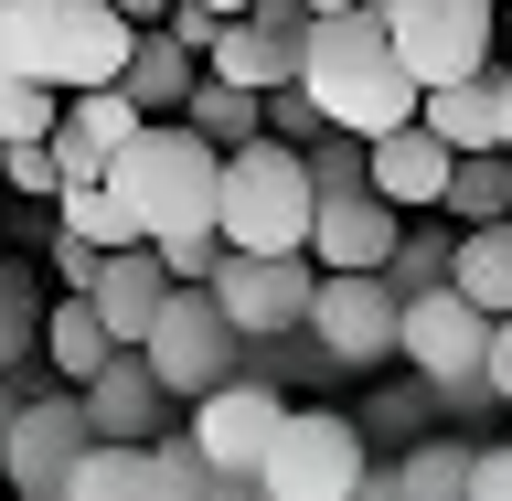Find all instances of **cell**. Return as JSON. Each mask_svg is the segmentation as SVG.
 Segmentation results:
<instances>
[{
    "instance_id": "cell-1",
    "label": "cell",
    "mask_w": 512,
    "mask_h": 501,
    "mask_svg": "<svg viewBox=\"0 0 512 501\" xmlns=\"http://www.w3.org/2000/svg\"><path fill=\"white\" fill-rule=\"evenodd\" d=\"M299 96L320 107V128H352V139H384L427 107V86L406 75L384 11H310V43H299Z\"/></svg>"
},
{
    "instance_id": "cell-2",
    "label": "cell",
    "mask_w": 512,
    "mask_h": 501,
    "mask_svg": "<svg viewBox=\"0 0 512 501\" xmlns=\"http://www.w3.org/2000/svg\"><path fill=\"white\" fill-rule=\"evenodd\" d=\"M128 43H139V22L118 0H0V75H32L54 96L118 86Z\"/></svg>"
},
{
    "instance_id": "cell-3",
    "label": "cell",
    "mask_w": 512,
    "mask_h": 501,
    "mask_svg": "<svg viewBox=\"0 0 512 501\" xmlns=\"http://www.w3.org/2000/svg\"><path fill=\"white\" fill-rule=\"evenodd\" d=\"M310 150L299 139H278V128H256L246 150H224V192H214V235L224 246H246V256H288V246H310Z\"/></svg>"
},
{
    "instance_id": "cell-4",
    "label": "cell",
    "mask_w": 512,
    "mask_h": 501,
    "mask_svg": "<svg viewBox=\"0 0 512 501\" xmlns=\"http://www.w3.org/2000/svg\"><path fill=\"white\" fill-rule=\"evenodd\" d=\"M107 182L128 192V214L150 224V235H192V224H214L224 150H214L192 118H139V139L107 160Z\"/></svg>"
},
{
    "instance_id": "cell-5",
    "label": "cell",
    "mask_w": 512,
    "mask_h": 501,
    "mask_svg": "<svg viewBox=\"0 0 512 501\" xmlns=\"http://www.w3.org/2000/svg\"><path fill=\"white\" fill-rule=\"evenodd\" d=\"M363 480H374V438L342 406H288L267 459H256V491L278 501H363Z\"/></svg>"
},
{
    "instance_id": "cell-6",
    "label": "cell",
    "mask_w": 512,
    "mask_h": 501,
    "mask_svg": "<svg viewBox=\"0 0 512 501\" xmlns=\"http://www.w3.org/2000/svg\"><path fill=\"white\" fill-rule=\"evenodd\" d=\"M150 374L171 384V406H192V395H214L224 374H246V331L224 320V299L203 278H171V299H160V320H150Z\"/></svg>"
},
{
    "instance_id": "cell-7",
    "label": "cell",
    "mask_w": 512,
    "mask_h": 501,
    "mask_svg": "<svg viewBox=\"0 0 512 501\" xmlns=\"http://www.w3.org/2000/svg\"><path fill=\"white\" fill-rule=\"evenodd\" d=\"M416 86H459L502 54V0H374Z\"/></svg>"
},
{
    "instance_id": "cell-8",
    "label": "cell",
    "mask_w": 512,
    "mask_h": 501,
    "mask_svg": "<svg viewBox=\"0 0 512 501\" xmlns=\"http://www.w3.org/2000/svg\"><path fill=\"white\" fill-rule=\"evenodd\" d=\"M86 448H96L86 395L75 384H32L22 416H11V448H0V491L11 501H64V480L86 470Z\"/></svg>"
},
{
    "instance_id": "cell-9",
    "label": "cell",
    "mask_w": 512,
    "mask_h": 501,
    "mask_svg": "<svg viewBox=\"0 0 512 501\" xmlns=\"http://www.w3.org/2000/svg\"><path fill=\"white\" fill-rule=\"evenodd\" d=\"M480 352H491V310L459 299V288H416L406 320H395V363H406L427 395H480Z\"/></svg>"
},
{
    "instance_id": "cell-10",
    "label": "cell",
    "mask_w": 512,
    "mask_h": 501,
    "mask_svg": "<svg viewBox=\"0 0 512 501\" xmlns=\"http://www.w3.org/2000/svg\"><path fill=\"white\" fill-rule=\"evenodd\" d=\"M203 288L224 299V320H235L246 342H278V331H310V288H320V256H310V246H288V256H246V246H224Z\"/></svg>"
},
{
    "instance_id": "cell-11",
    "label": "cell",
    "mask_w": 512,
    "mask_h": 501,
    "mask_svg": "<svg viewBox=\"0 0 512 501\" xmlns=\"http://www.w3.org/2000/svg\"><path fill=\"white\" fill-rule=\"evenodd\" d=\"M395 320H406V299L384 288V267H320V288H310V342L331 352L342 374L395 363Z\"/></svg>"
},
{
    "instance_id": "cell-12",
    "label": "cell",
    "mask_w": 512,
    "mask_h": 501,
    "mask_svg": "<svg viewBox=\"0 0 512 501\" xmlns=\"http://www.w3.org/2000/svg\"><path fill=\"white\" fill-rule=\"evenodd\" d=\"M278 416H288V395L267 374H224L214 395H192V427H182V438L203 448L224 480H256V459H267V438H278Z\"/></svg>"
},
{
    "instance_id": "cell-13",
    "label": "cell",
    "mask_w": 512,
    "mask_h": 501,
    "mask_svg": "<svg viewBox=\"0 0 512 501\" xmlns=\"http://www.w3.org/2000/svg\"><path fill=\"white\" fill-rule=\"evenodd\" d=\"M299 43H310V0H256V11L224 22V43L203 64L235 75V86H256V96H278V86H299Z\"/></svg>"
},
{
    "instance_id": "cell-14",
    "label": "cell",
    "mask_w": 512,
    "mask_h": 501,
    "mask_svg": "<svg viewBox=\"0 0 512 501\" xmlns=\"http://www.w3.org/2000/svg\"><path fill=\"white\" fill-rule=\"evenodd\" d=\"M75 395H86V427H96V438H171V384L150 374V352H139V342L107 352Z\"/></svg>"
},
{
    "instance_id": "cell-15",
    "label": "cell",
    "mask_w": 512,
    "mask_h": 501,
    "mask_svg": "<svg viewBox=\"0 0 512 501\" xmlns=\"http://www.w3.org/2000/svg\"><path fill=\"white\" fill-rule=\"evenodd\" d=\"M395 224H406V214H395L374 182H320V203H310V256H320V267H384Z\"/></svg>"
},
{
    "instance_id": "cell-16",
    "label": "cell",
    "mask_w": 512,
    "mask_h": 501,
    "mask_svg": "<svg viewBox=\"0 0 512 501\" xmlns=\"http://www.w3.org/2000/svg\"><path fill=\"white\" fill-rule=\"evenodd\" d=\"M448 139L427 118H406V128H384V139H363V182L395 203V214H438V192H448Z\"/></svg>"
},
{
    "instance_id": "cell-17",
    "label": "cell",
    "mask_w": 512,
    "mask_h": 501,
    "mask_svg": "<svg viewBox=\"0 0 512 501\" xmlns=\"http://www.w3.org/2000/svg\"><path fill=\"white\" fill-rule=\"evenodd\" d=\"M128 139H139V96H128V86H75L64 118H54V171H64V182H96Z\"/></svg>"
},
{
    "instance_id": "cell-18",
    "label": "cell",
    "mask_w": 512,
    "mask_h": 501,
    "mask_svg": "<svg viewBox=\"0 0 512 501\" xmlns=\"http://www.w3.org/2000/svg\"><path fill=\"white\" fill-rule=\"evenodd\" d=\"M96 320L118 331V342H150L160 299H171V267H160V246H107V267H96Z\"/></svg>"
},
{
    "instance_id": "cell-19",
    "label": "cell",
    "mask_w": 512,
    "mask_h": 501,
    "mask_svg": "<svg viewBox=\"0 0 512 501\" xmlns=\"http://www.w3.org/2000/svg\"><path fill=\"white\" fill-rule=\"evenodd\" d=\"M107 352H128V342L107 331V320H96V299H86V288L43 299V374H54V384H86Z\"/></svg>"
},
{
    "instance_id": "cell-20",
    "label": "cell",
    "mask_w": 512,
    "mask_h": 501,
    "mask_svg": "<svg viewBox=\"0 0 512 501\" xmlns=\"http://www.w3.org/2000/svg\"><path fill=\"white\" fill-rule=\"evenodd\" d=\"M192 75H203V54H192V43H171L160 22H139V43H128V75H118V86L139 96V118H182Z\"/></svg>"
},
{
    "instance_id": "cell-21",
    "label": "cell",
    "mask_w": 512,
    "mask_h": 501,
    "mask_svg": "<svg viewBox=\"0 0 512 501\" xmlns=\"http://www.w3.org/2000/svg\"><path fill=\"white\" fill-rule=\"evenodd\" d=\"M416 118L438 128L448 150H502V75L480 64V75H459V86H427V107Z\"/></svg>"
},
{
    "instance_id": "cell-22",
    "label": "cell",
    "mask_w": 512,
    "mask_h": 501,
    "mask_svg": "<svg viewBox=\"0 0 512 501\" xmlns=\"http://www.w3.org/2000/svg\"><path fill=\"white\" fill-rule=\"evenodd\" d=\"M448 288H459V299H480L491 320H512V214H502V224H459Z\"/></svg>"
},
{
    "instance_id": "cell-23",
    "label": "cell",
    "mask_w": 512,
    "mask_h": 501,
    "mask_svg": "<svg viewBox=\"0 0 512 501\" xmlns=\"http://www.w3.org/2000/svg\"><path fill=\"white\" fill-rule=\"evenodd\" d=\"M182 118L203 128L214 150H246L256 128H267V96H256V86H235V75H214V64H203V75H192V96H182Z\"/></svg>"
},
{
    "instance_id": "cell-24",
    "label": "cell",
    "mask_w": 512,
    "mask_h": 501,
    "mask_svg": "<svg viewBox=\"0 0 512 501\" xmlns=\"http://www.w3.org/2000/svg\"><path fill=\"white\" fill-rule=\"evenodd\" d=\"M54 224H64V235H86V246H150V224L128 214V192L107 182V171H96V182H64L54 192Z\"/></svg>"
},
{
    "instance_id": "cell-25",
    "label": "cell",
    "mask_w": 512,
    "mask_h": 501,
    "mask_svg": "<svg viewBox=\"0 0 512 501\" xmlns=\"http://www.w3.org/2000/svg\"><path fill=\"white\" fill-rule=\"evenodd\" d=\"M448 256H459V224H448V214H406V224H395V246H384V288L416 299V288L448 278Z\"/></svg>"
},
{
    "instance_id": "cell-26",
    "label": "cell",
    "mask_w": 512,
    "mask_h": 501,
    "mask_svg": "<svg viewBox=\"0 0 512 501\" xmlns=\"http://www.w3.org/2000/svg\"><path fill=\"white\" fill-rule=\"evenodd\" d=\"M438 214L448 224H502L512 214V150H459V160H448Z\"/></svg>"
},
{
    "instance_id": "cell-27",
    "label": "cell",
    "mask_w": 512,
    "mask_h": 501,
    "mask_svg": "<svg viewBox=\"0 0 512 501\" xmlns=\"http://www.w3.org/2000/svg\"><path fill=\"white\" fill-rule=\"evenodd\" d=\"M395 501H470V438H416L395 448Z\"/></svg>"
},
{
    "instance_id": "cell-28",
    "label": "cell",
    "mask_w": 512,
    "mask_h": 501,
    "mask_svg": "<svg viewBox=\"0 0 512 501\" xmlns=\"http://www.w3.org/2000/svg\"><path fill=\"white\" fill-rule=\"evenodd\" d=\"M64 501H150V438H96Z\"/></svg>"
},
{
    "instance_id": "cell-29",
    "label": "cell",
    "mask_w": 512,
    "mask_h": 501,
    "mask_svg": "<svg viewBox=\"0 0 512 501\" xmlns=\"http://www.w3.org/2000/svg\"><path fill=\"white\" fill-rule=\"evenodd\" d=\"M246 480H224L192 438H150V501H235Z\"/></svg>"
},
{
    "instance_id": "cell-30",
    "label": "cell",
    "mask_w": 512,
    "mask_h": 501,
    "mask_svg": "<svg viewBox=\"0 0 512 501\" xmlns=\"http://www.w3.org/2000/svg\"><path fill=\"white\" fill-rule=\"evenodd\" d=\"M32 352H43V288L0 256V374H22Z\"/></svg>"
},
{
    "instance_id": "cell-31",
    "label": "cell",
    "mask_w": 512,
    "mask_h": 501,
    "mask_svg": "<svg viewBox=\"0 0 512 501\" xmlns=\"http://www.w3.org/2000/svg\"><path fill=\"white\" fill-rule=\"evenodd\" d=\"M54 118H64V96H54V86L0 75V150H11V139H54Z\"/></svg>"
},
{
    "instance_id": "cell-32",
    "label": "cell",
    "mask_w": 512,
    "mask_h": 501,
    "mask_svg": "<svg viewBox=\"0 0 512 501\" xmlns=\"http://www.w3.org/2000/svg\"><path fill=\"white\" fill-rule=\"evenodd\" d=\"M0 192H64L54 139H11V150H0Z\"/></svg>"
},
{
    "instance_id": "cell-33",
    "label": "cell",
    "mask_w": 512,
    "mask_h": 501,
    "mask_svg": "<svg viewBox=\"0 0 512 501\" xmlns=\"http://www.w3.org/2000/svg\"><path fill=\"white\" fill-rule=\"evenodd\" d=\"M150 246H160V267H171V278H214L224 235H214V224H192V235H150Z\"/></svg>"
},
{
    "instance_id": "cell-34",
    "label": "cell",
    "mask_w": 512,
    "mask_h": 501,
    "mask_svg": "<svg viewBox=\"0 0 512 501\" xmlns=\"http://www.w3.org/2000/svg\"><path fill=\"white\" fill-rule=\"evenodd\" d=\"M160 32H171V43H192V54H214V43H224V11H203V0H171V11H160Z\"/></svg>"
},
{
    "instance_id": "cell-35",
    "label": "cell",
    "mask_w": 512,
    "mask_h": 501,
    "mask_svg": "<svg viewBox=\"0 0 512 501\" xmlns=\"http://www.w3.org/2000/svg\"><path fill=\"white\" fill-rule=\"evenodd\" d=\"M267 128H278V139H299V150H310V139H320V107H310V96H299V86H278V96H267Z\"/></svg>"
},
{
    "instance_id": "cell-36",
    "label": "cell",
    "mask_w": 512,
    "mask_h": 501,
    "mask_svg": "<svg viewBox=\"0 0 512 501\" xmlns=\"http://www.w3.org/2000/svg\"><path fill=\"white\" fill-rule=\"evenodd\" d=\"M96 267H107V246H86V235H64V224H54V278L64 288H96Z\"/></svg>"
},
{
    "instance_id": "cell-37",
    "label": "cell",
    "mask_w": 512,
    "mask_h": 501,
    "mask_svg": "<svg viewBox=\"0 0 512 501\" xmlns=\"http://www.w3.org/2000/svg\"><path fill=\"white\" fill-rule=\"evenodd\" d=\"M470 501H512V438L502 448H470Z\"/></svg>"
},
{
    "instance_id": "cell-38",
    "label": "cell",
    "mask_w": 512,
    "mask_h": 501,
    "mask_svg": "<svg viewBox=\"0 0 512 501\" xmlns=\"http://www.w3.org/2000/svg\"><path fill=\"white\" fill-rule=\"evenodd\" d=\"M480 395L512 406V320H491V352H480Z\"/></svg>"
},
{
    "instance_id": "cell-39",
    "label": "cell",
    "mask_w": 512,
    "mask_h": 501,
    "mask_svg": "<svg viewBox=\"0 0 512 501\" xmlns=\"http://www.w3.org/2000/svg\"><path fill=\"white\" fill-rule=\"evenodd\" d=\"M11 416H22V384L0 374V448H11Z\"/></svg>"
},
{
    "instance_id": "cell-40",
    "label": "cell",
    "mask_w": 512,
    "mask_h": 501,
    "mask_svg": "<svg viewBox=\"0 0 512 501\" xmlns=\"http://www.w3.org/2000/svg\"><path fill=\"white\" fill-rule=\"evenodd\" d=\"M491 75H502V150H512V64L491 54Z\"/></svg>"
},
{
    "instance_id": "cell-41",
    "label": "cell",
    "mask_w": 512,
    "mask_h": 501,
    "mask_svg": "<svg viewBox=\"0 0 512 501\" xmlns=\"http://www.w3.org/2000/svg\"><path fill=\"white\" fill-rule=\"evenodd\" d=\"M118 11H128V22H160V11H171V0H118Z\"/></svg>"
},
{
    "instance_id": "cell-42",
    "label": "cell",
    "mask_w": 512,
    "mask_h": 501,
    "mask_svg": "<svg viewBox=\"0 0 512 501\" xmlns=\"http://www.w3.org/2000/svg\"><path fill=\"white\" fill-rule=\"evenodd\" d=\"M203 11H224V22H235V11H256V0H203Z\"/></svg>"
},
{
    "instance_id": "cell-43",
    "label": "cell",
    "mask_w": 512,
    "mask_h": 501,
    "mask_svg": "<svg viewBox=\"0 0 512 501\" xmlns=\"http://www.w3.org/2000/svg\"><path fill=\"white\" fill-rule=\"evenodd\" d=\"M502 64H512V0H502Z\"/></svg>"
},
{
    "instance_id": "cell-44",
    "label": "cell",
    "mask_w": 512,
    "mask_h": 501,
    "mask_svg": "<svg viewBox=\"0 0 512 501\" xmlns=\"http://www.w3.org/2000/svg\"><path fill=\"white\" fill-rule=\"evenodd\" d=\"M310 11H363V0H310Z\"/></svg>"
},
{
    "instance_id": "cell-45",
    "label": "cell",
    "mask_w": 512,
    "mask_h": 501,
    "mask_svg": "<svg viewBox=\"0 0 512 501\" xmlns=\"http://www.w3.org/2000/svg\"><path fill=\"white\" fill-rule=\"evenodd\" d=\"M235 501H278V491H256V480H246V491H235Z\"/></svg>"
},
{
    "instance_id": "cell-46",
    "label": "cell",
    "mask_w": 512,
    "mask_h": 501,
    "mask_svg": "<svg viewBox=\"0 0 512 501\" xmlns=\"http://www.w3.org/2000/svg\"><path fill=\"white\" fill-rule=\"evenodd\" d=\"M0 214H11V192H0Z\"/></svg>"
},
{
    "instance_id": "cell-47",
    "label": "cell",
    "mask_w": 512,
    "mask_h": 501,
    "mask_svg": "<svg viewBox=\"0 0 512 501\" xmlns=\"http://www.w3.org/2000/svg\"><path fill=\"white\" fill-rule=\"evenodd\" d=\"M0 501H11V491H0Z\"/></svg>"
}]
</instances>
